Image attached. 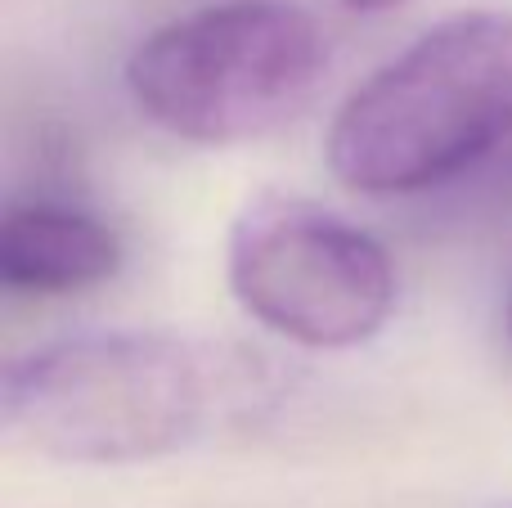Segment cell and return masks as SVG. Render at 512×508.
<instances>
[{
	"label": "cell",
	"mask_w": 512,
	"mask_h": 508,
	"mask_svg": "<svg viewBox=\"0 0 512 508\" xmlns=\"http://www.w3.org/2000/svg\"><path fill=\"white\" fill-rule=\"evenodd\" d=\"M256 396L248 360L180 333H77L18 356L0 423L54 464H144L203 441Z\"/></svg>",
	"instance_id": "cell-1"
},
{
	"label": "cell",
	"mask_w": 512,
	"mask_h": 508,
	"mask_svg": "<svg viewBox=\"0 0 512 508\" xmlns=\"http://www.w3.org/2000/svg\"><path fill=\"white\" fill-rule=\"evenodd\" d=\"M512 140V9L427 27L342 99L328 171L369 198H414L468 176Z\"/></svg>",
	"instance_id": "cell-2"
},
{
	"label": "cell",
	"mask_w": 512,
	"mask_h": 508,
	"mask_svg": "<svg viewBox=\"0 0 512 508\" xmlns=\"http://www.w3.org/2000/svg\"><path fill=\"white\" fill-rule=\"evenodd\" d=\"M328 32L292 0H225L149 32L126 59V90L158 131L189 144H243L315 99Z\"/></svg>",
	"instance_id": "cell-3"
},
{
	"label": "cell",
	"mask_w": 512,
	"mask_h": 508,
	"mask_svg": "<svg viewBox=\"0 0 512 508\" xmlns=\"http://www.w3.org/2000/svg\"><path fill=\"white\" fill-rule=\"evenodd\" d=\"M225 279L256 324L310 351L364 347L396 311L391 252L333 207L279 189L239 207Z\"/></svg>",
	"instance_id": "cell-4"
},
{
	"label": "cell",
	"mask_w": 512,
	"mask_h": 508,
	"mask_svg": "<svg viewBox=\"0 0 512 508\" xmlns=\"http://www.w3.org/2000/svg\"><path fill=\"white\" fill-rule=\"evenodd\" d=\"M122 234L68 203H18L0 221V284L32 297L99 288L122 270Z\"/></svg>",
	"instance_id": "cell-5"
},
{
	"label": "cell",
	"mask_w": 512,
	"mask_h": 508,
	"mask_svg": "<svg viewBox=\"0 0 512 508\" xmlns=\"http://www.w3.org/2000/svg\"><path fill=\"white\" fill-rule=\"evenodd\" d=\"M346 9H355V14H387V9L405 5V0H342Z\"/></svg>",
	"instance_id": "cell-6"
},
{
	"label": "cell",
	"mask_w": 512,
	"mask_h": 508,
	"mask_svg": "<svg viewBox=\"0 0 512 508\" xmlns=\"http://www.w3.org/2000/svg\"><path fill=\"white\" fill-rule=\"evenodd\" d=\"M508 342H512V293H508Z\"/></svg>",
	"instance_id": "cell-7"
}]
</instances>
